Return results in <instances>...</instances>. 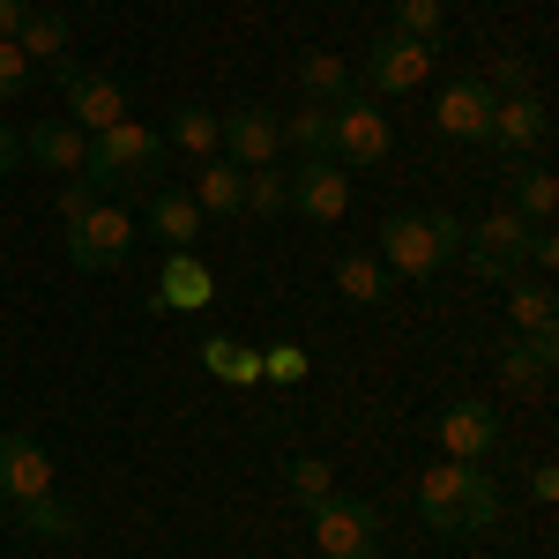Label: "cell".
I'll return each instance as SVG.
<instances>
[{
    "instance_id": "cell-32",
    "label": "cell",
    "mask_w": 559,
    "mask_h": 559,
    "mask_svg": "<svg viewBox=\"0 0 559 559\" xmlns=\"http://www.w3.org/2000/svg\"><path fill=\"white\" fill-rule=\"evenodd\" d=\"M284 485H292V500L313 508V500H329V492H336V471H329L321 455H292V463H284Z\"/></svg>"
},
{
    "instance_id": "cell-16",
    "label": "cell",
    "mask_w": 559,
    "mask_h": 559,
    "mask_svg": "<svg viewBox=\"0 0 559 559\" xmlns=\"http://www.w3.org/2000/svg\"><path fill=\"white\" fill-rule=\"evenodd\" d=\"M90 157V134L75 120H38V128H23V165H38V173H60L75 179Z\"/></svg>"
},
{
    "instance_id": "cell-34",
    "label": "cell",
    "mask_w": 559,
    "mask_h": 559,
    "mask_svg": "<svg viewBox=\"0 0 559 559\" xmlns=\"http://www.w3.org/2000/svg\"><path fill=\"white\" fill-rule=\"evenodd\" d=\"M23 90H31V60H23L15 45H0V105H15Z\"/></svg>"
},
{
    "instance_id": "cell-30",
    "label": "cell",
    "mask_w": 559,
    "mask_h": 559,
    "mask_svg": "<svg viewBox=\"0 0 559 559\" xmlns=\"http://www.w3.org/2000/svg\"><path fill=\"white\" fill-rule=\"evenodd\" d=\"M284 150H299L306 165L329 157V112H321V105H299V112L284 120Z\"/></svg>"
},
{
    "instance_id": "cell-5",
    "label": "cell",
    "mask_w": 559,
    "mask_h": 559,
    "mask_svg": "<svg viewBox=\"0 0 559 559\" xmlns=\"http://www.w3.org/2000/svg\"><path fill=\"white\" fill-rule=\"evenodd\" d=\"M306 515H313V545H321V559H373L381 552V508H373V500L329 492V500H313Z\"/></svg>"
},
{
    "instance_id": "cell-11",
    "label": "cell",
    "mask_w": 559,
    "mask_h": 559,
    "mask_svg": "<svg viewBox=\"0 0 559 559\" xmlns=\"http://www.w3.org/2000/svg\"><path fill=\"white\" fill-rule=\"evenodd\" d=\"M216 142H224V157H231L239 173H261V165H276L284 128H276V112H261V105H231V112L216 120Z\"/></svg>"
},
{
    "instance_id": "cell-22",
    "label": "cell",
    "mask_w": 559,
    "mask_h": 559,
    "mask_svg": "<svg viewBox=\"0 0 559 559\" xmlns=\"http://www.w3.org/2000/svg\"><path fill=\"white\" fill-rule=\"evenodd\" d=\"M165 150H179L187 165H210V157H224V142H216V112H210V105H173Z\"/></svg>"
},
{
    "instance_id": "cell-40",
    "label": "cell",
    "mask_w": 559,
    "mask_h": 559,
    "mask_svg": "<svg viewBox=\"0 0 559 559\" xmlns=\"http://www.w3.org/2000/svg\"><path fill=\"white\" fill-rule=\"evenodd\" d=\"M0 530H8V508H0Z\"/></svg>"
},
{
    "instance_id": "cell-28",
    "label": "cell",
    "mask_w": 559,
    "mask_h": 559,
    "mask_svg": "<svg viewBox=\"0 0 559 559\" xmlns=\"http://www.w3.org/2000/svg\"><path fill=\"white\" fill-rule=\"evenodd\" d=\"M388 284H395V276H388L373 254H344V261H336V292H344L350 306H381Z\"/></svg>"
},
{
    "instance_id": "cell-12",
    "label": "cell",
    "mask_w": 559,
    "mask_h": 559,
    "mask_svg": "<svg viewBox=\"0 0 559 559\" xmlns=\"http://www.w3.org/2000/svg\"><path fill=\"white\" fill-rule=\"evenodd\" d=\"M440 448H448V463H485L500 448V411L477 403V395H455L440 411Z\"/></svg>"
},
{
    "instance_id": "cell-37",
    "label": "cell",
    "mask_w": 559,
    "mask_h": 559,
    "mask_svg": "<svg viewBox=\"0 0 559 559\" xmlns=\"http://www.w3.org/2000/svg\"><path fill=\"white\" fill-rule=\"evenodd\" d=\"M8 173H23V128L0 120V179H8Z\"/></svg>"
},
{
    "instance_id": "cell-20",
    "label": "cell",
    "mask_w": 559,
    "mask_h": 559,
    "mask_svg": "<svg viewBox=\"0 0 559 559\" xmlns=\"http://www.w3.org/2000/svg\"><path fill=\"white\" fill-rule=\"evenodd\" d=\"M299 97L321 105V112H336L344 97H358V68H350L344 52H306L299 60Z\"/></svg>"
},
{
    "instance_id": "cell-35",
    "label": "cell",
    "mask_w": 559,
    "mask_h": 559,
    "mask_svg": "<svg viewBox=\"0 0 559 559\" xmlns=\"http://www.w3.org/2000/svg\"><path fill=\"white\" fill-rule=\"evenodd\" d=\"M83 210H97V194H90V179L75 173V179H68V187H60V216L75 224V216H83Z\"/></svg>"
},
{
    "instance_id": "cell-33",
    "label": "cell",
    "mask_w": 559,
    "mask_h": 559,
    "mask_svg": "<svg viewBox=\"0 0 559 559\" xmlns=\"http://www.w3.org/2000/svg\"><path fill=\"white\" fill-rule=\"evenodd\" d=\"M306 373H313V358H306L299 344H269V350H261V381H276V388H299Z\"/></svg>"
},
{
    "instance_id": "cell-3",
    "label": "cell",
    "mask_w": 559,
    "mask_h": 559,
    "mask_svg": "<svg viewBox=\"0 0 559 559\" xmlns=\"http://www.w3.org/2000/svg\"><path fill=\"white\" fill-rule=\"evenodd\" d=\"M463 254V216L455 210H395L381 224V269L388 276H411V284H432L448 261Z\"/></svg>"
},
{
    "instance_id": "cell-6",
    "label": "cell",
    "mask_w": 559,
    "mask_h": 559,
    "mask_svg": "<svg viewBox=\"0 0 559 559\" xmlns=\"http://www.w3.org/2000/svg\"><path fill=\"white\" fill-rule=\"evenodd\" d=\"M388 150H395V128H388L381 97H344L336 112H329V157L336 165H388Z\"/></svg>"
},
{
    "instance_id": "cell-39",
    "label": "cell",
    "mask_w": 559,
    "mask_h": 559,
    "mask_svg": "<svg viewBox=\"0 0 559 559\" xmlns=\"http://www.w3.org/2000/svg\"><path fill=\"white\" fill-rule=\"evenodd\" d=\"M23 15H31V0H0V45H15V31H23Z\"/></svg>"
},
{
    "instance_id": "cell-10",
    "label": "cell",
    "mask_w": 559,
    "mask_h": 559,
    "mask_svg": "<svg viewBox=\"0 0 559 559\" xmlns=\"http://www.w3.org/2000/svg\"><path fill=\"white\" fill-rule=\"evenodd\" d=\"M60 97H68L60 120H75L83 134H105V128L128 120V83L120 75H97V68H75V60H60Z\"/></svg>"
},
{
    "instance_id": "cell-26",
    "label": "cell",
    "mask_w": 559,
    "mask_h": 559,
    "mask_svg": "<svg viewBox=\"0 0 559 559\" xmlns=\"http://www.w3.org/2000/svg\"><path fill=\"white\" fill-rule=\"evenodd\" d=\"M202 373H216V381H231V388H254L261 350H247L239 336H202Z\"/></svg>"
},
{
    "instance_id": "cell-19",
    "label": "cell",
    "mask_w": 559,
    "mask_h": 559,
    "mask_svg": "<svg viewBox=\"0 0 559 559\" xmlns=\"http://www.w3.org/2000/svg\"><path fill=\"white\" fill-rule=\"evenodd\" d=\"M202 224H224V216L247 210V173L231 165V157H210V165H194V194H187Z\"/></svg>"
},
{
    "instance_id": "cell-13",
    "label": "cell",
    "mask_w": 559,
    "mask_h": 559,
    "mask_svg": "<svg viewBox=\"0 0 559 559\" xmlns=\"http://www.w3.org/2000/svg\"><path fill=\"white\" fill-rule=\"evenodd\" d=\"M292 210L306 216V224H344L350 210V179L336 157H313V165H299L292 173Z\"/></svg>"
},
{
    "instance_id": "cell-14",
    "label": "cell",
    "mask_w": 559,
    "mask_h": 559,
    "mask_svg": "<svg viewBox=\"0 0 559 559\" xmlns=\"http://www.w3.org/2000/svg\"><path fill=\"white\" fill-rule=\"evenodd\" d=\"M216 299V269L194 247L187 254H173L165 269H157V292H150V313H202V306Z\"/></svg>"
},
{
    "instance_id": "cell-27",
    "label": "cell",
    "mask_w": 559,
    "mask_h": 559,
    "mask_svg": "<svg viewBox=\"0 0 559 559\" xmlns=\"http://www.w3.org/2000/svg\"><path fill=\"white\" fill-rule=\"evenodd\" d=\"M508 173H515V216H522V224H552L559 179L545 173V165H508Z\"/></svg>"
},
{
    "instance_id": "cell-4",
    "label": "cell",
    "mask_w": 559,
    "mask_h": 559,
    "mask_svg": "<svg viewBox=\"0 0 559 559\" xmlns=\"http://www.w3.org/2000/svg\"><path fill=\"white\" fill-rule=\"evenodd\" d=\"M530 231L537 224H522L515 210H492L477 216V224H463V254L477 276H492V284H515V269H530Z\"/></svg>"
},
{
    "instance_id": "cell-2",
    "label": "cell",
    "mask_w": 559,
    "mask_h": 559,
    "mask_svg": "<svg viewBox=\"0 0 559 559\" xmlns=\"http://www.w3.org/2000/svg\"><path fill=\"white\" fill-rule=\"evenodd\" d=\"M418 522L432 537H485L500 522V485L477 463H432L418 477Z\"/></svg>"
},
{
    "instance_id": "cell-1",
    "label": "cell",
    "mask_w": 559,
    "mask_h": 559,
    "mask_svg": "<svg viewBox=\"0 0 559 559\" xmlns=\"http://www.w3.org/2000/svg\"><path fill=\"white\" fill-rule=\"evenodd\" d=\"M165 134L142 128V120H120V128L90 134V157H83V179L97 202H120V194H157L165 187Z\"/></svg>"
},
{
    "instance_id": "cell-21",
    "label": "cell",
    "mask_w": 559,
    "mask_h": 559,
    "mask_svg": "<svg viewBox=\"0 0 559 559\" xmlns=\"http://www.w3.org/2000/svg\"><path fill=\"white\" fill-rule=\"evenodd\" d=\"M142 224H150V231H157L173 254H187V247L210 231V224H202V210H194L187 194H173V187H157V194H150V216H142Z\"/></svg>"
},
{
    "instance_id": "cell-18",
    "label": "cell",
    "mask_w": 559,
    "mask_h": 559,
    "mask_svg": "<svg viewBox=\"0 0 559 559\" xmlns=\"http://www.w3.org/2000/svg\"><path fill=\"white\" fill-rule=\"evenodd\" d=\"M552 358H559V336H508L500 344V381L515 395H545L552 388Z\"/></svg>"
},
{
    "instance_id": "cell-24",
    "label": "cell",
    "mask_w": 559,
    "mask_h": 559,
    "mask_svg": "<svg viewBox=\"0 0 559 559\" xmlns=\"http://www.w3.org/2000/svg\"><path fill=\"white\" fill-rule=\"evenodd\" d=\"M68 45H75V31H68L60 8H31L23 31H15V52H23V60H68Z\"/></svg>"
},
{
    "instance_id": "cell-29",
    "label": "cell",
    "mask_w": 559,
    "mask_h": 559,
    "mask_svg": "<svg viewBox=\"0 0 559 559\" xmlns=\"http://www.w3.org/2000/svg\"><path fill=\"white\" fill-rule=\"evenodd\" d=\"M395 38H418L440 52V38H448V15H440V0H395V23H388Z\"/></svg>"
},
{
    "instance_id": "cell-8",
    "label": "cell",
    "mask_w": 559,
    "mask_h": 559,
    "mask_svg": "<svg viewBox=\"0 0 559 559\" xmlns=\"http://www.w3.org/2000/svg\"><path fill=\"white\" fill-rule=\"evenodd\" d=\"M134 224L120 202H97V210H83L75 224H68V261L83 269V276H97V269H120V261L134 254Z\"/></svg>"
},
{
    "instance_id": "cell-38",
    "label": "cell",
    "mask_w": 559,
    "mask_h": 559,
    "mask_svg": "<svg viewBox=\"0 0 559 559\" xmlns=\"http://www.w3.org/2000/svg\"><path fill=\"white\" fill-rule=\"evenodd\" d=\"M530 492H537V508H552V500H559V471H552V463L530 471Z\"/></svg>"
},
{
    "instance_id": "cell-31",
    "label": "cell",
    "mask_w": 559,
    "mask_h": 559,
    "mask_svg": "<svg viewBox=\"0 0 559 559\" xmlns=\"http://www.w3.org/2000/svg\"><path fill=\"white\" fill-rule=\"evenodd\" d=\"M284 210H292V179L276 173V165L247 173V210H239V216H284Z\"/></svg>"
},
{
    "instance_id": "cell-17",
    "label": "cell",
    "mask_w": 559,
    "mask_h": 559,
    "mask_svg": "<svg viewBox=\"0 0 559 559\" xmlns=\"http://www.w3.org/2000/svg\"><path fill=\"white\" fill-rule=\"evenodd\" d=\"M52 492V455L31 432H0V500H38Z\"/></svg>"
},
{
    "instance_id": "cell-15",
    "label": "cell",
    "mask_w": 559,
    "mask_h": 559,
    "mask_svg": "<svg viewBox=\"0 0 559 559\" xmlns=\"http://www.w3.org/2000/svg\"><path fill=\"white\" fill-rule=\"evenodd\" d=\"M432 128L448 134V142H485V128H492V90H485V75H455V83L440 90Z\"/></svg>"
},
{
    "instance_id": "cell-25",
    "label": "cell",
    "mask_w": 559,
    "mask_h": 559,
    "mask_svg": "<svg viewBox=\"0 0 559 559\" xmlns=\"http://www.w3.org/2000/svg\"><path fill=\"white\" fill-rule=\"evenodd\" d=\"M508 336H559V299L545 284H515L508 292Z\"/></svg>"
},
{
    "instance_id": "cell-36",
    "label": "cell",
    "mask_w": 559,
    "mask_h": 559,
    "mask_svg": "<svg viewBox=\"0 0 559 559\" xmlns=\"http://www.w3.org/2000/svg\"><path fill=\"white\" fill-rule=\"evenodd\" d=\"M530 269H545V276H552V269H559V239H552V231H545V224L530 231Z\"/></svg>"
},
{
    "instance_id": "cell-23",
    "label": "cell",
    "mask_w": 559,
    "mask_h": 559,
    "mask_svg": "<svg viewBox=\"0 0 559 559\" xmlns=\"http://www.w3.org/2000/svg\"><path fill=\"white\" fill-rule=\"evenodd\" d=\"M15 530H31V537H45V545H68V537H83V515L68 508V500H52V492H38V500H15Z\"/></svg>"
},
{
    "instance_id": "cell-9",
    "label": "cell",
    "mask_w": 559,
    "mask_h": 559,
    "mask_svg": "<svg viewBox=\"0 0 559 559\" xmlns=\"http://www.w3.org/2000/svg\"><path fill=\"white\" fill-rule=\"evenodd\" d=\"M426 75H432V45L395 38V31H381V38L366 45V60H358L366 97H411V90H426Z\"/></svg>"
},
{
    "instance_id": "cell-7",
    "label": "cell",
    "mask_w": 559,
    "mask_h": 559,
    "mask_svg": "<svg viewBox=\"0 0 559 559\" xmlns=\"http://www.w3.org/2000/svg\"><path fill=\"white\" fill-rule=\"evenodd\" d=\"M552 142V105L537 90H515V97H492V128H485V150H500L508 165H530L545 157Z\"/></svg>"
}]
</instances>
